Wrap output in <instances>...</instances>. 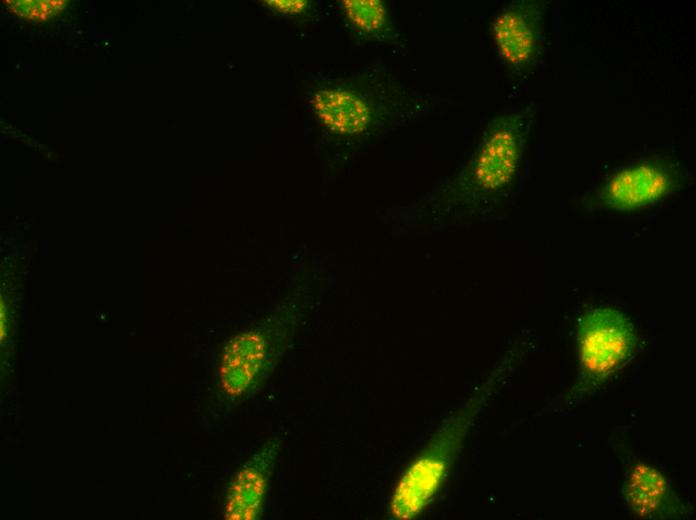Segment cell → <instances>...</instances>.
Masks as SVG:
<instances>
[{
	"instance_id": "cell-1",
	"label": "cell",
	"mask_w": 696,
	"mask_h": 520,
	"mask_svg": "<svg viewBox=\"0 0 696 520\" xmlns=\"http://www.w3.org/2000/svg\"><path fill=\"white\" fill-rule=\"evenodd\" d=\"M538 111V103L530 102L494 115L467 164L435 193L431 205L474 216L504 199L519 174Z\"/></svg>"
},
{
	"instance_id": "cell-5",
	"label": "cell",
	"mask_w": 696,
	"mask_h": 520,
	"mask_svg": "<svg viewBox=\"0 0 696 520\" xmlns=\"http://www.w3.org/2000/svg\"><path fill=\"white\" fill-rule=\"evenodd\" d=\"M547 2L513 0L493 16L490 32L502 64L513 78L529 76L541 60Z\"/></svg>"
},
{
	"instance_id": "cell-8",
	"label": "cell",
	"mask_w": 696,
	"mask_h": 520,
	"mask_svg": "<svg viewBox=\"0 0 696 520\" xmlns=\"http://www.w3.org/2000/svg\"><path fill=\"white\" fill-rule=\"evenodd\" d=\"M269 9L286 16H301L311 11V2L305 0H268L263 1Z\"/></svg>"
},
{
	"instance_id": "cell-4",
	"label": "cell",
	"mask_w": 696,
	"mask_h": 520,
	"mask_svg": "<svg viewBox=\"0 0 696 520\" xmlns=\"http://www.w3.org/2000/svg\"><path fill=\"white\" fill-rule=\"evenodd\" d=\"M636 333L630 319L611 306H595L581 316L577 351L582 378L597 384L625 365L636 348Z\"/></svg>"
},
{
	"instance_id": "cell-3",
	"label": "cell",
	"mask_w": 696,
	"mask_h": 520,
	"mask_svg": "<svg viewBox=\"0 0 696 520\" xmlns=\"http://www.w3.org/2000/svg\"><path fill=\"white\" fill-rule=\"evenodd\" d=\"M685 181L684 169L675 160L657 156L639 159L611 173L586 204L596 210L638 211L666 199Z\"/></svg>"
},
{
	"instance_id": "cell-7",
	"label": "cell",
	"mask_w": 696,
	"mask_h": 520,
	"mask_svg": "<svg viewBox=\"0 0 696 520\" xmlns=\"http://www.w3.org/2000/svg\"><path fill=\"white\" fill-rule=\"evenodd\" d=\"M624 498L629 508L638 516L660 518L673 510L675 498L665 477L654 467L638 463L624 485Z\"/></svg>"
},
{
	"instance_id": "cell-6",
	"label": "cell",
	"mask_w": 696,
	"mask_h": 520,
	"mask_svg": "<svg viewBox=\"0 0 696 520\" xmlns=\"http://www.w3.org/2000/svg\"><path fill=\"white\" fill-rule=\"evenodd\" d=\"M340 14L347 27L361 40L370 43L406 44L401 28L393 20L392 13L382 0L339 1Z\"/></svg>"
},
{
	"instance_id": "cell-2",
	"label": "cell",
	"mask_w": 696,
	"mask_h": 520,
	"mask_svg": "<svg viewBox=\"0 0 696 520\" xmlns=\"http://www.w3.org/2000/svg\"><path fill=\"white\" fill-rule=\"evenodd\" d=\"M310 105L324 132L349 140L393 132L432 111L436 99L384 75L321 82L311 93Z\"/></svg>"
}]
</instances>
